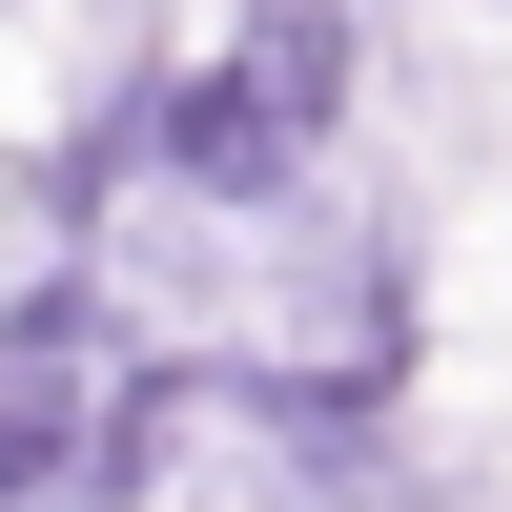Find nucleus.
Returning a JSON list of instances; mask_svg holds the SVG:
<instances>
[{"instance_id": "f257e3e1", "label": "nucleus", "mask_w": 512, "mask_h": 512, "mask_svg": "<svg viewBox=\"0 0 512 512\" xmlns=\"http://www.w3.org/2000/svg\"><path fill=\"white\" fill-rule=\"evenodd\" d=\"M103 390H123V308L103 287H21V308H0V512H41L82 472Z\"/></svg>"}, {"instance_id": "f03ea898", "label": "nucleus", "mask_w": 512, "mask_h": 512, "mask_svg": "<svg viewBox=\"0 0 512 512\" xmlns=\"http://www.w3.org/2000/svg\"><path fill=\"white\" fill-rule=\"evenodd\" d=\"M390 349H410V246H390V226H308V246H287V369H267V390L369 410Z\"/></svg>"}]
</instances>
